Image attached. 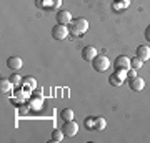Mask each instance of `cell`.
<instances>
[{
  "instance_id": "obj_1",
  "label": "cell",
  "mask_w": 150,
  "mask_h": 143,
  "mask_svg": "<svg viewBox=\"0 0 150 143\" xmlns=\"http://www.w3.org/2000/svg\"><path fill=\"white\" fill-rule=\"evenodd\" d=\"M70 33L74 35V37H80L83 33L88 30V22L85 18H75V20L70 22Z\"/></svg>"
},
{
  "instance_id": "obj_2",
  "label": "cell",
  "mask_w": 150,
  "mask_h": 143,
  "mask_svg": "<svg viewBox=\"0 0 150 143\" xmlns=\"http://www.w3.org/2000/svg\"><path fill=\"white\" fill-rule=\"evenodd\" d=\"M92 67H93L95 72H105L110 67V60L105 55H97L95 58L92 60Z\"/></svg>"
},
{
  "instance_id": "obj_3",
  "label": "cell",
  "mask_w": 150,
  "mask_h": 143,
  "mask_svg": "<svg viewBox=\"0 0 150 143\" xmlns=\"http://www.w3.org/2000/svg\"><path fill=\"white\" fill-rule=\"evenodd\" d=\"M69 27L67 25H62V23H59V25H55L54 28H52V37L55 38V40H65V38L69 37Z\"/></svg>"
},
{
  "instance_id": "obj_4",
  "label": "cell",
  "mask_w": 150,
  "mask_h": 143,
  "mask_svg": "<svg viewBox=\"0 0 150 143\" xmlns=\"http://www.w3.org/2000/svg\"><path fill=\"white\" fill-rule=\"evenodd\" d=\"M125 78H127V72H123V70H115V73L110 75L108 82H110V85H113V87H120V85H123V80Z\"/></svg>"
},
{
  "instance_id": "obj_5",
  "label": "cell",
  "mask_w": 150,
  "mask_h": 143,
  "mask_svg": "<svg viewBox=\"0 0 150 143\" xmlns=\"http://www.w3.org/2000/svg\"><path fill=\"white\" fill-rule=\"evenodd\" d=\"M113 67H115V70H123V72H127L129 68H132V65H130V58H129V57H125V55H120V57L115 58Z\"/></svg>"
},
{
  "instance_id": "obj_6",
  "label": "cell",
  "mask_w": 150,
  "mask_h": 143,
  "mask_svg": "<svg viewBox=\"0 0 150 143\" xmlns=\"http://www.w3.org/2000/svg\"><path fill=\"white\" fill-rule=\"evenodd\" d=\"M62 132H64L65 137H75L77 133H79V125L74 122V120H70V122H65L64 127H62Z\"/></svg>"
},
{
  "instance_id": "obj_7",
  "label": "cell",
  "mask_w": 150,
  "mask_h": 143,
  "mask_svg": "<svg viewBox=\"0 0 150 143\" xmlns=\"http://www.w3.org/2000/svg\"><path fill=\"white\" fill-rule=\"evenodd\" d=\"M129 87H130V90H134V92H142L145 88V80L142 77H134V78H130Z\"/></svg>"
},
{
  "instance_id": "obj_8",
  "label": "cell",
  "mask_w": 150,
  "mask_h": 143,
  "mask_svg": "<svg viewBox=\"0 0 150 143\" xmlns=\"http://www.w3.org/2000/svg\"><path fill=\"white\" fill-rule=\"evenodd\" d=\"M97 55H98V53H97V48L92 47V45H87V47H83V50H82V58L85 60V62H92Z\"/></svg>"
},
{
  "instance_id": "obj_9",
  "label": "cell",
  "mask_w": 150,
  "mask_h": 143,
  "mask_svg": "<svg viewBox=\"0 0 150 143\" xmlns=\"http://www.w3.org/2000/svg\"><path fill=\"white\" fill-rule=\"evenodd\" d=\"M7 67H8L10 70H13V72L20 70L22 67H23L22 58H20V57H8V60H7Z\"/></svg>"
},
{
  "instance_id": "obj_10",
  "label": "cell",
  "mask_w": 150,
  "mask_h": 143,
  "mask_svg": "<svg viewBox=\"0 0 150 143\" xmlns=\"http://www.w3.org/2000/svg\"><path fill=\"white\" fill-rule=\"evenodd\" d=\"M57 22L62 23V25H70V22H72V13L69 10H62L57 13Z\"/></svg>"
},
{
  "instance_id": "obj_11",
  "label": "cell",
  "mask_w": 150,
  "mask_h": 143,
  "mask_svg": "<svg viewBox=\"0 0 150 143\" xmlns=\"http://www.w3.org/2000/svg\"><path fill=\"white\" fill-rule=\"evenodd\" d=\"M137 57H139L142 62L150 60V47H147V45H140V47H137Z\"/></svg>"
},
{
  "instance_id": "obj_12",
  "label": "cell",
  "mask_w": 150,
  "mask_h": 143,
  "mask_svg": "<svg viewBox=\"0 0 150 143\" xmlns=\"http://www.w3.org/2000/svg\"><path fill=\"white\" fill-rule=\"evenodd\" d=\"M12 88H13V85H12V82L8 78L7 80H0V90H2V93H5V95H10L12 93Z\"/></svg>"
},
{
  "instance_id": "obj_13",
  "label": "cell",
  "mask_w": 150,
  "mask_h": 143,
  "mask_svg": "<svg viewBox=\"0 0 150 143\" xmlns=\"http://www.w3.org/2000/svg\"><path fill=\"white\" fill-rule=\"evenodd\" d=\"M22 85H23L27 90H33V88L37 87V80L33 78V77H30V75H28V77H25V78H23Z\"/></svg>"
},
{
  "instance_id": "obj_14",
  "label": "cell",
  "mask_w": 150,
  "mask_h": 143,
  "mask_svg": "<svg viewBox=\"0 0 150 143\" xmlns=\"http://www.w3.org/2000/svg\"><path fill=\"white\" fill-rule=\"evenodd\" d=\"M107 127V122H105V118L103 117H97L93 118V130H103V128Z\"/></svg>"
},
{
  "instance_id": "obj_15",
  "label": "cell",
  "mask_w": 150,
  "mask_h": 143,
  "mask_svg": "<svg viewBox=\"0 0 150 143\" xmlns=\"http://www.w3.org/2000/svg\"><path fill=\"white\" fill-rule=\"evenodd\" d=\"M60 118H62L64 122H70V120H74V110H70V108H64V110L60 111Z\"/></svg>"
},
{
  "instance_id": "obj_16",
  "label": "cell",
  "mask_w": 150,
  "mask_h": 143,
  "mask_svg": "<svg viewBox=\"0 0 150 143\" xmlns=\"http://www.w3.org/2000/svg\"><path fill=\"white\" fill-rule=\"evenodd\" d=\"M8 80L12 82V85H13V87H20V85H22V82H23V78H22L20 75H17V73H13V75H12V77H10Z\"/></svg>"
},
{
  "instance_id": "obj_17",
  "label": "cell",
  "mask_w": 150,
  "mask_h": 143,
  "mask_svg": "<svg viewBox=\"0 0 150 143\" xmlns=\"http://www.w3.org/2000/svg\"><path fill=\"white\" fill-rule=\"evenodd\" d=\"M142 60L139 58V57H135V58H132L130 60V65H132V68H135V70H139V68H142Z\"/></svg>"
},
{
  "instance_id": "obj_18",
  "label": "cell",
  "mask_w": 150,
  "mask_h": 143,
  "mask_svg": "<svg viewBox=\"0 0 150 143\" xmlns=\"http://www.w3.org/2000/svg\"><path fill=\"white\" fill-rule=\"evenodd\" d=\"M64 138V132L62 130H55L54 133H52V142H60Z\"/></svg>"
},
{
  "instance_id": "obj_19",
  "label": "cell",
  "mask_w": 150,
  "mask_h": 143,
  "mask_svg": "<svg viewBox=\"0 0 150 143\" xmlns=\"http://www.w3.org/2000/svg\"><path fill=\"white\" fill-rule=\"evenodd\" d=\"M127 77H129V78L137 77V70H135V68H129V70H127Z\"/></svg>"
},
{
  "instance_id": "obj_20",
  "label": "cell",
  "mask_w": 150,
  "mask_h": 143,
  "mask_svg": "<svg viewBox=\"0 0 150 143\" xmlns=\"http://www.w3.org/2000/svg\"><path fill=\"white\" fill-rule=\"evenodd\" d=\"M85 125H87V128H88V130H93V118H87Z\"/></svg>"
},
{
  "instance_id": "obj_21",
  "label": "cell",
  "mask_w": 150,
  "mask_h": 143,
  "mask_svg": "<svg viewBox=\"0 0 150 143\" xmlns=\"http://www.w3.org/2000/svg\"><path fill=\"white\" fill-rule=\"evenodd\" d=\"M115 4H123L125 7L130 5V0H115Z\"/></svg>"
},
{
  "instance_id": "obj_22",
  "label": "cell",
  "mask_w": 150,
  "mask_h": 143,
  "mask_svg": "<svg viewBox=\"0 0 150 143\" xmlns=\"http://www.w3.org/2000/svg\"><path fill=\"white\" fill-rule=\"evenodd\" d=\"M145 38H147V40L150 42V25L147 27V28H145Z\"/></svg>"
}]
</instances>
